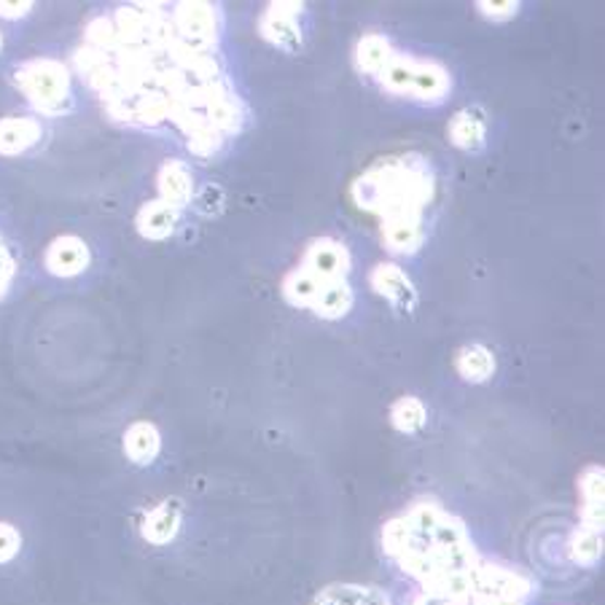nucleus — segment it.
Here are the masks:
<instances>
[{
  "instance_id": "nucleus-1",
  "label": "nucleus",
  "mask_w": 605,
  "mask_h": 605,
  "mask_svg": "<svg viewBox=\"0 0 605 605\" xmlns=\"http://www.w3.org/2000/svg\"><path fill=\"white\" fill-rule=\"evenodd\" d=\"M382 550L420 592L471 605V581L482 563L466 525L433 501H417L382 528Z\"/></svg>"
},
{
  "instance_id": "nucleus-2",
  "label": "nucleus",
  "mask_w": 605,
  "mask_h": 605,
  "mask_svg": "<svg viewBox=\"0 0 605 605\" xmlns=\"http://www.w3.org/2000/svg\"><path fill=\"white\" fill-rule=\"evenodd\" d=\"M437 178L431 162L423 154L382 156L350 186V197L361 211L371 213L386 224L399 218H426Z\"/></svg>"
},
{
  "instance_id": "nucleus-3",
  "label": "nucleus",
  "mask_w": 605,
  "mask_h": 605,
  "mask_svg": "<svg viewBox=\"0 0 605 605\" xmlns=\"http://www.w3.org/2000/svg\"><path fill=\"white\" fill-rule=\"evenodd\" d=\"M14 81L22 98L41 116H60L71 103V73L56 60H27L16 67Z\"/></svg>"
},
{
  "instance_id": "nucleus-4",
  "label": "nucleus",
  "mask_w": 605,
  "mask_h": 605,
  "mask_svg": "<svg viewBox=\"0 0 605 605\" xmlns=\"http://www.w3.org/2000/svg\"><path fill=\"white\" fill-rule=\"evenodd\" d=\"M533 595V581L501 563L477 565L471 581V605H525Z\"/></svg>"
},
{
  "instance_id": "nucleus-5",
  "label": "nucleus",
  "mask_w": 605,
  "mask_h": 605,
  "mask_svg": "<svg viewBox=\"0 0 605 605\" xmlns=\"http://www.w3.org/2000/svg\"><path fill=\"white\" fill-rule=\"evenodd\" d=\"M175 33L184 38L189 47L202 52H216L220 36V14L211 3H178L169 9Z\"/></svg>"
},
{
  "instance_id": "nucleus-6",
  "label": "nucleus",
  "mask_w": 605,
  "mask_h": 605,
  "mask_svg": "<svg viewBox=\"0 0 605 605\" xmlns=\"http://www.w3.org/2000/svg\"><path fill=\"white\" fill-rule=\"evenodd\" d=\"M302 3H269L259 20V33L264 41L277 49L297 52L302 47V27H299Z\"/></svg>"
},
{
  "instance_id": "nucleus-7",
  "label": "nucleus",
  "mask_w": 605,
  "mask_h": 605,
  "mask_svg": "<svg viewBox=\"0 0 605 605\" xmlns=\"http://www.w3.org/2000/svg\"><path fill=\"white\" fill-rule=\"evenodd\" d=\"M302 269L320 282L344 280L350 269V253L342 242L331 240V237H320L307 245L302 256Z\"/></svg>"
},
{
  "instance_id": "nucleus-8",
  "label": "nucleus",
  "mask_w": 605,
  "mask_h": 605,
  "mask_svg": "<svg viewBox=\"0 0 605 605\" xmlns=\"http://www.w3.org/2000/svg\"><path fill=\"white\" fill-rule=\"evenodd\" d=\"M43 264L54 277H76L89 267V248L73 235H62L49 242Z\"/></svg>"
},
{
  "instance_id": "nucleus-9",
  "label": "nucleus",
  "mask_w": 605,
  "mask_h": 605,
  "mask_svg": "<svg viewBox=\"0 0 605 605\" xmlns=\"http://www.w3.org/2000/svg\"><path fill=\"white\" fill-rule=\"evenodd\" d=\"M371 288L380 293L382 299H388L393 307L399 310H412L417 304V291L412 286V280L406 277L404 269L399 264H377L369 275Z\"/></svg>"
},
{
  "instance_id": "nucleus-10",
  "label": "nucleus",
  "mask_w": 605,
  "mask_h": 605,
  "mask_svg": "<svg viewBox=\"0 0 605 605\" xmlns=\"http://www.w3.org/2000/svg\"><path fill=\"white\" fill-rule=\"evenodd\" d=\"M452 78L444 65L433 60H415V76H412L409 98L417 103H441L450 94Z\"/></svg>"
},
{
  "instance_id": "nucleus-11",
  "label": "nucleus",
  "mask_w": 605,
  "mask_h": 605,
  "mask_svg": "<svg viewBox=\"0 0 605 605\" xmlns=\"http://www.w3.org/2000/svg\"><path fill=\"white\" fill-rule=\"evenodd\" d=\"M156 189H160V200L167 202L169 207L180 211L194 200V178H191V167L184 160H167L156 175Z\"/></svg>"
},
{
  "instance_id": "nucleus-12",
  "label": "nucleus",
  "mask_w": 605,
  "mask_h": 605,
  "mask_svg": "<svg viewBox=\"0 0 605 605\" xmlns=\"http://www.w3.org/2000/svg\"><path fill=\"white\" fill-rule=\"evenodd\" d=\"M43 127L36 116H5L0 118V154L20 156L41 140Z\"/></svg>"
},
{
  "instance_id": "nucleus-13",
  "label": "nucleus",
  "mask_w": 605,
  "mask_h": 605,
  "mask_svg": "<svg viewBox=\"0 0 605 605\" xmlns=\"http://www.w3.org/2000/svg\"><path fill=\"white\" fill-rule=\"evenodd\" d=\"M450 140L463 151H477L484 149V140H488V116L479 105L474 109H463L452 116L450 122Z\"/></svg>"
},
{
  "instance_id": "nucleus-14",
  "label": "nucleus",
  "mask_w": 605,
  "mask_h": 605,
  "mask_svg": "<svg viewBox=\"0 0 605 605\" xmlns=\"http://www.w3.org/2000/svg\"><path fill=\"white\" fill-rule=\"evenodd\" d=\"M382 240L390 253L412 256L426 242V218H399L382 224Z\"/></svg>"
},
{
  "instance_id": "nucleus-15",
  "label": "nucleus",
  "mask_w": 605,
  "mask_h": 605,
  "mask_svg": "<svg viewBox=\"0 0 605 605\" xmlns=\"http://www.w3.org/2000/svg\"><path fill=\"white\" fill-rule=\"evenodd\" d=\"M160 450L162 437L160 431H156V426H151V423H133V426L127 428V433H124V452H127L129 461L138 463V466L154 463Z\"/></svg>"
},
{
  "instance_id": "nucleus-16",
  "label": "nucleus",
  "mask_w": 605,
  "mask_h": 605,
  "mask_svg": "<svg viewBox=\"0 0 605 605\" xmlns=\"http://www.w3.org/2000/svg\"><path fill=\"white\" fill-rule=\"evenodd\" d=\"M180 530V508L178 503L165 501L151 508L143 519V539L154 546H165L178 535Z\"/></svg>"
},
{
  "instance_id": "nucleus-17",
  "label": "nucleus",
  "mask_w": 605,
  "mask_h": 605,
  "mask_svg": "<svg viewBox=\"0 0 605 605\" xmlns=\"http://www.w3.org/2000/svg\"><path fill=\"white\" fill-rule=\"evenodd\" d=\"M581 497H584V506H581V528L603 530V468L590 466L579 479Z\"/></svg>"
},
{
  "instance_id": "nucleus-18",
  "label": "nucleus",
  "mask_w": 605,
  "mask_h": 605,
  "mask_svg": "<svg viewBox=\"0 0 605 605\" xmlns=\"http://www.w3.org/2000/svg\"><path fill=\"white\" fill-rule=\"evenodd\" d=\"M313 605H390L386 592L364 584H331L318 592Z\"/></svg>"
},
{
  "instance_id": "nucleus-19",
  "label": "nucleus",
  "mask_w": 605,
  "mask_h": 605,
  "mask_svg": "<svg viewBox=\"0 0 605 605\" xmlns=\"http://www.w3.org/2000/svg\"><path fill=\"white\" fill-rule=\"evenodd\" d=\"M178 226V211L169 207L167 202L154 200L146 202L138 213V231L146 240H167Z\"/></svg>"
},
{
  "instance_id": "nucleus-20",
  "label": "nucleus",
  "mask_w": 605,
  "mask_h": 605,
  "mask_svg": "<svg viewBox=\"0 0 605 605\" xmlns=\"http://www.w3.org/2000/svg\"><path fill=\"white\" fill-rule=\"evenodd\" d=\"M350 307H353V288L348 286V280H331L320 286L310 310L326 320H339L350 313Z\"/></svg>"
},
{
  "instance_id": "nucleus-21",
  "label": "nucleus",
  "mask_w": 605,
  "mask_h": 605,
  "mask_svg": "<svg viewBox=\"0 0 605 605\" xmlns=\"http://www.w3.org/2000/svg\"><path fill=\"white\" fill-rule=\"evenodd\" d=\"M393 54V43L382 33H366L358 41V47H355V67L366 73V76L377 78Z\"/></svg>"
},
{
  "instance_id": "nucleus-22",
  "label": "nucleus",
  "mask_w": 605,
  "mask_h": 605,
  "mask_svg": "<svg viewBox=\"0 0 605 605\" xmlns=\"http://www.w3.org/2000/svg\"><path fill=\"white\" fill-rule=\"evenodd\" d=\"M455 369L463 380L468 382H484L493 377L495 358L484 344H468L455 355Z\"/></svg>"
},
{
  "instance_id": "nucleus-23",
  "label": "nucleus",
  "mask_w": 605,
  "mask_h": 605,
  "mask_svg": "<svg viewBox=\"0 0 605 605\" xmlns=\"http://www.w3.org/2000/svg\"><path fill=\"white\" fill-rule=\"evenodd\" d=\"M412 76H415V56L393 54L377 78H380L382 89H388L390 94H401V98H409Z\"/></svg>"
},
{
  "instance_id": "nucleus-24",
  "label": "nucleus",
  "mask_w": 605,
  "mask_h": 605,
  "mask_svg": "<svg viewBox=\"0 0 605 605\" xmlns=\"http://www.w3.org/2000/svg\"><path fill=\"white\" fill-rule=\"evenodd\" d=\"M320 286H324V282L315 280V277L304 273L302 267H297L293 273L282 277V297H286V302L293 304V307H313Z\"/></svg>"
},
{
  "instance_id": "nucleus-25",
  "label": "nucleus",
  "mask_w": 605,
  "mask_h": 605,
  "mask_svg": "<svg viewBox=\"0 0 605 605\" xmlns=\"http://www.w3.org/2000/svg\"><path fill=\"white\" fill-rule=\"evenodd\" d=\"M568 554L574 563L584 565H597L603 557V530H592V528H576L574 535H570V544H568Z\"/></svg>"
},
{
  "instance_id": "nucleus-26",
  "label": "nucleus",
  "mask_w": 605,
  "mask_h": 605,
  "mask_svg": "<svg viewBox=\"0 0 605 605\" xmlns=\"http://www.w3.org/2000/svg\"><path fill=\"white\" fill-rule=\"evenodd\" d=\"M426 406L415 395H401L393 406H390V423H393L395 431L401 433H417L426 426Z\"/></svg>"
},
{
  "instance_id": "nucleus-27",
  "label": "nucleus",
  "mask_w": 605,
  "mask_h": 605,
  "mask_svg": "<svg viewBox=\"0 0 605 605\" xmlns=\"http://www.w3.org/2000/svg\"><path fill=\"white\" fill-rule=\"evenodd\" d=\"M22 550V535L14 525L0 522V565L11 563Z\"/></svg>"
},
{
  "instance_id": "nucleus-28",
  "label": "nucleus",
  "mask_w": 605,
  "mask_h": 605,
  "mask_svg": "<svg viewBox=\"0 0 605 605\" xmlns=\"http://www.w3.org/2000/svg\"><path fill=\"white\" fill-rule=\"evenodd\" d=\"M194 207L202 216H218L224 207V191L218 186H205L200 197H194Z\"/></svg>"
},
{
  "instance_id": "nucleus-29",
  "label": "nucleus",
  "mask_w": 605,
  "mask_h": 605,
  "mask_svg": "<svg viewBox=\"0 0 605 605\" xmlns=\"http://www.w3.org/2000/svg\"><path fill=\"white\" fill-rule=\"evenodd\" d=\"M479 14H484L488 20L493 22H503V20H512L514 14L519 11V3H514V0H506V3H477Z\"/></svg>"
},
{
  "instance_id": "nucleus-30",
  "label": "nucleus",
  "mask_w": 605,
  "mask_h": 605,
  "mask_svg": "<svg viewBox=\"0 0 605 605\" xmlns=\"http://www.w3.org/2000/svg\"><path fill=\"white\" fill-rule=\"evenodd\" d=\"M16 275V262L14 256L9 253V248L0 245V299L5 297V291H9L11 280H14Z\"/></svg>"
},
{
  "instance_id": "nucleus-31",
  "label": "nucleus",
  "mask_w": 605,
  "mask_h": 605,
  "mask_svg": "<svg viewBox=\"0 0 605 605\" xmlns=\"http://www.w3.org/2000/svg\"><path fill=\"white\" fill-rule=\"evenodd\" d=\"M33 3H5L0 0V20H22L25 14H30Z\"/></svg>"
},
{
  "instance_id": "nucleus-32",
  "label": "nucleus",
  "mask_w": 605,
  "mask_h": 605,
  "mask_svg": "<svg viewBox=\"0 0 605 605\" xmlns=\"http://www.w3.org/2000/svg\"><path fill=\"white\" fill-rule=\"evenodd\" d=\"M412 605H463L457 601H450V597H439V595H428V592H417Z\"/></svg>"
},
{
  "instance_id": "nucleus-33",
  "label": "nucleus",
  "mask_w": 605,
  "mask_h": 605,
  "mask_svg": "<svg viewBox=\"0 0 605 605\" xmlns=\"http://www.w3.org/2000/svg\"><path fill=\"white\" fill-rule=\"evenodd\" d=\"M0 49H3V36H0Z\"/></svg>"
}]
</instances>
